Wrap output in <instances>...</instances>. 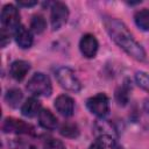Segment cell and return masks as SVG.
<instances>
[{"mask_svg": "<svg viewBox=\"0 0 149 149\" xmlns=\"http://www.w3.org/2000/svg\"><path fill=\"white\" fill-rule=\"evenodd\" d=\"M104 24L111 38L122 49L125 50L130 57L136 61H144L146 59V51L141 47V44L133 37L128 28L118 19L113 17H105Z\"/></svg>", "mask_w": 149, "mask_h": 149, "instance_id": "obj_1", "label": "cell"}, {"mask_svg": "<svg viewBox=\"0 0 149 149\" xmlns=\"http://www.w3.org/2000/svg\"><path fill=\"white\" fill-rule=\"evenodd\" d=\"M27 90L37 97H48L51 94L52 86L49 77L42 72H37L33 74V77L28 80Z\"/></svg>", "mask_w": 149, "mask_h": 149, "instance_id": "obj_2", "label": "cell"}, {"mask_svg": "<svg viewBox=\"0 0 149 149\" xmlns=\"http://www.w3.org/2000/svg\"><path fill=\"white\" fill-rule=\"evenodd\" d=\"M58 83L61 84V86L68 91L71 92H78L81 88V84L79 81V79L77 78L76 73L66 66H61L56 70L55 73Z\"/></svg>", "mask_w": 149, "mask_h": 149, "instance_id": "obj_3", "label": "cell"}, {"mask_svg": "<svg viewBox=\"0 0 149 149\" xmlns=\"http://www.w3.org/2000/svg\"><path fill=\"white\" fill-rule=\"evenodd\" d=\"M1 24H2V29H6L8 31L12 30H16L20 26V13L17 10V8L14 5L7 3L3 6L2 10H1Z\"/></svg>", "mask_w": 149, "mask_h": 149, "instance_id": "obj_4", "label": "cell"}, {"mask_svg": "<svg viewBox=\"0 0 149 149\" xmlns=\"http://www.w3.org/2000/svg\"><path fill=\"white\" fill-rule=\"evenodd\" d=\"M86 105H87L88 111L99 118L106 116L109 112V100H108L107 95L104 93H98V94L91 97L87 100Z\"/></svg>", "mask_w": 149, "mask_h": 149, "instance_id": "obj_5", "label": "cell"}, {"mask_svg": "<svg viewBox=\"0 0 149 149\" xmlns=\"http://www.w3.org/2000/svg\"><path fill=\"white\" fill-rule=\"evenodd\" d=\"M69 17V9L65 3L61 1H56L51 6V13H50V21L51 27L54 30H58L62 28Z\"/></svg>", "mask_w": 149, "mask_h": 149, "instance_id": "obj_6", "label": "cell"}, {"mask_svg": "<svg viewBox=\"0 0 149 149\" xmlns=\"http://www.w3.org/2000/svg\"><path fill=\"white\" fill-rule=\"evenodd\" d=\"M2 129L5 133H16V134L24 133V134H28V133H31L33 127L22 120L7 118L2 125Z\"/></svg>", "mask_w": 149, "mask_h": 149, "instance_id": "obj_7", "label": "cell"}, {"mask_svg": "<svg viewBox=\"0 0 149 149\" xmlns=\"http://www.w3.org/2000/svg\"><path fill=\"white\" fill-rule=\"evenodd\" d=\"M98 47L99 44H98L97 38L91 34L84 35L79 42V49L86 58H93L97 55Z\"/></svg>", "mask_w": 149, "mask_h": 149, "instance_id": "obj_8", "label": "cell"}, {"mask_svg": "<svg viewBox=\"0 0 149 149\" xmlns=\"http://www.w3.org/2000/svg\"><path fill=\"white\" fill-rule=\"evenodd\" d=\"M55 108L57 112L63 116H71L74 111V102L73 99L66 94L58 95L55 99Z\"/></svg>", "mask_w": 149, "mask_h": 149, "instance_id": "obj_9", "label": "cell"}, {"mask_svg": "<svg viewBox=\"0 0 149 149\" xmlns=\"http://www.w3.org/2000/svg\"><path fill=\"white\" fill-rule=\"evenodd\" d=\"M15 41L17 45L21 49H28L33 44V35L30 30H28L24 26H20L15 31H14Z\"/></svg>", "mask_w": 149, "mask_h": 149, "instance_id": "obj_10", "label": "cell"}, {"mask_svg": "<svg viewBox=\"0 0 149 149\" xmlns=\"http://www.w3.org/2000/svg\"><path fill=\"white\" fill-rule=\"evenodd\" d=\"M29 70H30L29 63L26 62V61H21L20 59V61H15V62L12 63L9 71H10V76L15 80L20 81V80H22L27 76V73H28Z\"/></svg>", "mask_w": 149, "mask_h": 149, "instance_id": "obj_11", "label": "cell"}, {"mask_svg": "<svg viewBox=\"0 0 149 149\" xmlns=\"http://www.w3.org/2000/svg\"><path fill=\"white\" fill-rule=\"evenodd\" d=\"M21 112L27 118H34V116L38 115L41 112V102L34 97L28 98L23 102V105L21 107Z\"/></svg>", "mask_w": 149, "mask_h": 149, "instance_id": "obj_12", "label": "cell"}, {"mask_svg": "<svg viewBox=\"0 0 149 149\" xmlns=\"http://www.w3.org/2000/svg\"><path fill=\"white\" fill-rule=\"evenodd\" d=\"M38 122L43 128L49 130H54L57 127V119L49 109H41L38 114Z\"/></svg>", "mask_w": 149, "mask_h": 149, "instance_id": "obj_13", "label": "cell"}, {"mask_svg": "<svg viewBox=\"0 0 149 149\" xmlns=\"http://www.w3.org/2000/svg\"><path fill=\"white\" fill-rule=\"evenodd\" d=\"M134 20L140 29L149 31V9L143 8L141 10H137L134 15Z\"/></svg>", "mask_w": 149, "mask_h": 149, "instance_id": "obj_14", "label": "cell"}, {"mask_svg": "<svg viewBox=\"0 0 149 149\" xmlns=\"http://www.w3.org/2000/svg\"><path fill=\"white\" fill-rule=\"evenodd\" d=\"M23 95H22V92L17 88H12V90H8L6 95H5V100L7 102L8 106L10 107H17L19 104L21 102Z\"/></svg>", "mask_w": 149, "mask_h": 149, "instance_id": "obj_15", "label": "cell"}, {"mask_svg": "<svg viewBox=\"0 0 149 149\" xmlns=\"http://www.w3.org/2000/svg\"><path fill=\"white\" fill-rule=\"evenodd\" d=\"M59 133L65 136V137H77L79 135V129L78 127L74 125V123H71V122H64L61 128H59Z\"/></svg>", "mask_w": 149, "mask_h": 149, "instance_id": "obj_16", "label": "cell"}, {"mask_svg": "<svg viewBox=\"0 0 149 149\" xmlns=\"http://www.w3.org/2000/svg\"><path fill=\"white\" fill-rule=\"evenodd\" d=\"M30 28L35 34H41L47 28V22L42 15H34L30 21Z\"/></svg>", "mask_w": 149, "mask_h": 149, "instance_id": "obj_17", "label": "cell"}, {"mask_svg": "<svg viewBox=\"0 0 149 149\" xmlns=\"http://www.w3.org/2000/svg\"><path fill=\"white\" fill-rule=\"evenodd\" d=\"M128 98H129V88L126 85H122L121 87H119L115 92V99L118 101L119 105L125 106L128 102Z\"/></svg>", "mask_w": 149, "mask_h": 149, "instance_id": "obj_18", "label": "cell"}, {"mask_svg": "<svg viewBox=\"0 0 149 149\" xmlns=\"http://www.w3.org/2000/svg\"><path fill=\"white\" fill-rule=\"evenodd\" d=\"M135 80H136V84L141 88H143L144 91L149 92V74H147L146 72L140 71V72H137L135 74Z\"/></svg>", "mask_w": 149, "mask_h": 149, "instance_id": "obj_19", "label": "cell"}, {"mask_svg": "<svg viewBox=\"0 0 149 149\" xmlns=\"http://www.w3.org/2000/svg\"><path fill=\"white\" fill-rule=\"evenodd\" d=\"M43 149H65V146L63 144L62 141L56 140V139H49L45 143Z\"/></svg>", "mask_w": 149, "mask_h": 149, "instance_id": "obj_20", "label": "cell"}, {"mask_svg": "<svg viewBox=\"0 0 149 149\" xmlns=\"http://www.w3.org/2000/svg\"><path fill=\"white\" fill-rule=\"evenodd\" d=\"M13 149H36L35 146H33L31 143H27V142H15V144L13 146Z\"/></svg>", "mask_w": 149, "mask_h": 149, "instance_id": "obj_21", "label": "cell"}, {"mask_svg": "<svg viewBox=\"0 0 149 149\" xmlns=\"http://www.w3.org/2000/svg\"><path fill=\"white\" fill-rule=\"evenodd\" d=\"M37 3L36 0H17V5L22 7H33Z\"/></svg>", "mask_w": 149, "mask_h": 149, "instance_id": "obj_22", "label": "cell"}, {"mask_svg": "<svg viewBox=\"0 0 149 149\" xmlns=\"http://www.w3.org/2000/svg\"><path fill=\"white\" fill-rule=\"evenodd\" d=\"M88 149H105V148H104V146H102V143L100 141H97L93 144H91Z\"/></svg>", "mask_w": 149, "mask_h": 149, "instance_id": "obj_23", "label": "cell"}, {"mask_svg": "<svg viewBox=\"0 0 149 149\" xmlns=\"http://www.w3.org/2000/svg\"><path fill=\"white\" fill-rule=\"evenodd\" d=\"M111 148H112V149H122V147H120V146L116 144L115 142H112V143H111Z\"/></svg>", "mask_w": 149, "mask_h": 149, "instance_id": "obj_24", "label": "cell"}]
</instances>
